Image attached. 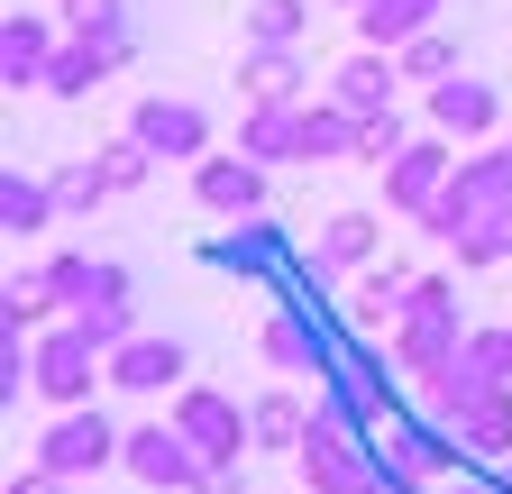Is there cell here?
I'll return each mask as SVG.
<instances>
[{
    "label": "cell",
    "mask_w": 512,
    "mask_h": 494,
    "mask_svg": "<svg viewBox=\"0 0 512 494\" xmlns=\"http://www.w3.org/2000/svg\"><path fill=\"white\" fill-rule=\"evenodd\" d=\"M339 156H357V110L339 92H320L302 101V165H339Z\"/></svg>",
    "instance_id": "21"
},
{
    "label": "cell",
    "mask_w": 512,
    "mask_h": 494,
    "mask_svg": "<svg viewBox=\"0 0 512 494\" xmlns=\"http://www.w3.org/2000/svg\"><path fill=\"white\" fill-rule=\"evenodd\" d=\"M339 339H348V330H330L311 302H293V293H284L275 312H266V330H256V357H266L275 376H330Z\"/></svg>",
    "instance_id": "4"
},
{
    "label": "cell",
    "mask_w": 512,
    "mask_h": 494,
    "mask_svg": "<svg viewBox=\"0 0 512 494\" xmlns=\"http://www.w3.org/2000/svg\"><path fill=\"white\" fill-rule=\"evenodd\" d=\"M412 266H394V257H375L366 266V284H357V312H348V330H366V339H384V330H394L403 321V302H412Z\"/></svg>",
    "instance_id": "19"
},
{
    "label": "cell",
    "mask_w": 512,
    "mask_h": 494,
    "mask_svg": "<svg viewBox=\"0 0 512 494\" xmlns=\"http://www.w3.org/2000/svg\"><path fill=\"white\" fill-rule=\"evenodd\" d=\"M302 494H311V485H302Z\"/></svg>",
    "instance_id": "38"
},
{
    "label": "cell",
    "mask_w": 512,
    "mask_h": 494,
    "mask_svg": "<svg viewBox=\"0 0 512 494\" xmlns=\"http://www.w3.org/2000/svg\"><path fill=\"white\" fill-rule=\"evenodd\" d=\"M339 10H366V0H339Z\"/></svg>",
    "instance_id": "37"
},
{
    "label": "cell",
    "mask_w": 512,
    "mask_h": 494,
    "mask_svg": "<svg viewBox=\"0 0 512 494\" xmlns=\"http://www.w3.org/2000/svg\"><path fill=\"white\" fill-rule=\"evenodd\" d=\"M238 147H247L256 165H302V101H247Z\"/></svg>",
    "instance_id": "17"
},
{
    "label": "cell",
    "mask_w": 512,
    "mask_h": 494,
    "mask_svg": "<svg viewBox=\"0 0 512 494\" xmlns=\"http://www.w3.org/2000/svg\"><path fill=\"white\" fill-rule=\"evenodd\" d=\"M55 46H64L55 10H10V19H0V83H10V92H46Z\"/></svg>",
    "instance_id": "8"
},
{
    "label": "cell",
    "mask_w": 512,
    "mask_h": 494,
    "mask_svg": "<svg viewBox=\"0 0 512 494\" xmlns=\"http://www.w3.org/2000/svg\"><path fill=\"white\" fill-rule=\"evenodd\" d=\"M448 165H458V138L448 129H430V138H412L394 165H384V202H394L403 220H421L430 202H439V183H448Z\"/></svg>",
    "instance_id": "9"
},
{
    "label": "cell",
    "mask_w": 512,
    "mask_h": 494,
    "mask_svg": "<svg viewBox=\"0 0 512 494\" xmlns=\"http://www.w3.org/2000/svg\"><path fill=\"white\" fill-rule=\"evenodd\" d=\"M202 266H211V275H238V284H266V275H284L293 257H284V229L256 211V220H238L229 238H202Z\"/></svg>",
    "instance_id": "12"
},
{
    "label": "cell",
    "mask_w": 512,
    "mask_h": 494,
    "mask_svg": "<svg viewBox=\"0 0 512 494\" xmlns=\"http://www.w3.org/2000/svg\"><path fill=\"white\" fill-rule=\"evenodd\" d=\"M55 211H64V202H55V183H46V174H19V165L0 174V229H10V238L55 229Z\"/></svg>",
    "instance_id": "22"
},
{
    "label": "cell",
    "mask_w": 512,
    "mask_h": 494,
    "mask_svg": "<svg viewBox=\"0 0 512 494\" xmlns=\"http://www.w3.org/2000/svg\"><path fill=\"white\" fill-rule=\"evenodd\" d=\"M119 467L138 476L147 494H202V476H211V458L183 440L174 421H147V430H128V449H119Z\"/></svg>",
    "instance_id": "6"
},
{
    "label": "cell",
    "mask_w": 512,
    "mask_h": 494,
    "mask_svg": "<svg viewBox=\"0 0 512 494\" xmlns=\"http://www.w3.org/2000/svg\"><path fill=\"white\" fill-rule=\"evenodd\" d=\"M119 449H128V440H119V430H110L92 403H74V412H64V421L46 430V440H37V458H46L55 476H101Z\"/></svg>",
    "instance_id": "11"
},
{
    "label": "cell",
    "mask_w": 512,
    "mask_h": 494,
    "mask_svg": "<svg viewBox=\"0 0 512 494\" xmlns=\"http://www.w3.org/2000/svg\"><path fill=\"white\" fill-rule=\"evenodd\" d=\"M119 65H128V46H110V37H74V28H64L55 65H46V92H55V101H92Z\"/></svg>",
    "instance_id": "14"
},
{
    "label": "cell",
    "mask_w": 512,
    "mask_h": 494,
    "mask_svg": "<svg viewBox=\"0 0 512 494\" xmlns=\"http://www.w3.org/2000/svg\"><path fill=\"white\" fill-rule=\"evenodd\" d=\"M394 83H412L394 46H357V55H348V65L330 74V92H339V101H348L357 119H375V110H394Z\"/></svg>",
    "instance_id": "15"
},
{
    "label": "cell",
    "mask_w": 512,
    "mask_h": 494,
    "mask_svg": "<svg viewBox=\"0 0 512 494\" xmlns=\"http://www.w3.org/2000/svg\"><path fill=\"white\" fill-rule=\"evenodd\" d=\"M467 312H458V284H448V275H421L412 284V302H403V321L394 330H384V339H394V357H403V376L430 394L439 376H448V366H458V348H467Z\"/></svg>",
    "instance_id": "1"
},
{
    "label": "cell",
    "mask_w": 512,
    "mask_h": 494,
    "mask_svg": "<svg viewBox=\"0 0 512 494\" xmlns=\"http://www.w3.org/2000/svg\"><path fill=\"white\" fill-rule=\"evenodd\" d=\"M128 129H138L165 165H202V156H211V110H202V101H165V92H147L138 110H128Z\"/></svg>",
    "instance_id": "7"
},
{
    "label": "cell",
    "mask_w": 512,
    "mask_h": 494,
    "mask_svg": "<svg viewBox=\"0 0 512 494\" xmlns=\"http://www.w3.org/2000/svg\"><path fill=\"white\" fill-rule=\"evenodd\" d=\"M64 485H74V476H55V467H46V458H37V467H28V476H10V494H64Z\"/></svg>",
    "instance_id": "35"
},
{
    "label": "cell",
    "mask_w": 512,
    "mask_h": 494,
    "mask_svg": "<svg viewBox=\"0 0 512 494\" xmlns=\"http://www.w3.org/2000/svg\"><path fill=\"white\" fill-rule=\"evenodd\" d=\"M485 211H512V138L448 165V183H439V202L421 211V229H430V238H458V229H476Z\"/></svg>",
    "instance_id": "2"
},
{
    "label": "cell",
    "mask_w": 512,
    "mask_h": 494,
    "mask_svg": "<svg viewBox=\"0 0 512 494\" xmlns=\"http://www.w3.org/2000/svg\"><path fill=\"white\" fill-rule=\"evenodd\" d=\"M55 19L74 28V37H110L138 55V19H128V0H55Z\"/></svg>",
    "instance_id": "25"
},
{
    "label": "cell",
    "mask_w": 512,
    "mask_h": 494,
    "mask_svg": "<svg viewBox=\"0 0 512 494\" xmlns=\"http://www.w3.org/2000/svg\"><path fill=\"white\" fill-rule=\"evenodd\" d=\"M448 247H458V266H512V211H485L476 229H458Z\"/></svg>",
    "instance_id": "28"
},
{
    "label": "cell",
    "mask_w": 512,
    "mask_h": 494,
    "mask_svg": "<svg viewBox=\"0 0 512 494\" xmlns=\"http://www.w3.org/2000/svg\"><path fill=\"white\" fill-rule=\"evenodd\" d=\"M238 83H247V101H311V92H302V83H311L302 46H247V55H238Z\"/></svg>",
    "instance_id": "20"
},
{
    "label": "cell",
    "mask_w": 512,
    "mask_h": 494,
    "mask_svg": "<svg viewBox=\"0 0 512 494\" xmlns=\"http://www.w3.org/2000/svg\"><path fill=\"white\" fill-rule=\"evenodd\" d=\"M439 10H448V0H366V10H357V37L366 46H412L421 28H439Z\"/></svg>",
    "instance_id": "23"
},
{
    "label": "cell",
    "mask_w": 512,
    "mask_h": 494,
    "mask_svg": "<svg viewBox=\"0 0 512 494\" xmlns=\"http://www.w3.org/2000/svg\"><path fill=\"white\" fill-rule=\"evenodd\" d=\"M320 257L366 275V266L384 257V220H375V211H330V220H320Z\"/></svg>",
    "instance_id": "24"
},
{
    "label": "cell",
    "mask_w": 512,
    "mask_h": 494,
    "mask_svg": "<svg viewBox=\"0 0 512 494\" xmlns=\"http://www.w3.org/2000/svg\"><path fill=\"white\" fill-rule=\"evenodd\" d=\"M439 494H503V476H485V467H467V476H439Z\"/></svg>",
    "instance_id": "36"
},
{
    "label": "cell",
    "mask_w": 512,
    "mask_h": 494,
    "mask_svg": "<svg viewBox=\"0 0 512 494\" xmlns=\"http://www.w3.org/2000/svg\"><path fill=\"white\" fill-rule=\"evenodd\" d=\"M403 55V74L412 83H439V74H458V37H448V28H421L412 46H394Z\"/></svg>",
    "instance_id": "32"
},
{
    "label": "cell",
    "mask_w": 512,
    "mask_h": 494,
    "mask_svg": "<svg viewBox=\"0 0 512 494\" xmlns=\"http://www.w3.org/2000/svg\"><path fill=\"white\" fill-rule=\"evenodd\" d=\"M110 376V348L83 330V321H64V330H46L37 339V394L55 403V412H74V403H92V385Z\"/></svg>",
    "instance_id": "5"
},
{
    "label": "cell",
    "mask_w": 512,
    "mask_h": 494,
    "mask_svg": "<svg viewBox=\"0 0 512 494\" xmlns=\"http://www.w3.org/2000/svg\"><path fill=\"white\" fill-rule=\"evenodd\" d=\"M403 147H412V129H403L394 110H375V119H357V165H375V174H384V165H394Z\"/></svg>",
    "instance_id": "33"
},
{
    "label": "cell",
    "mask_w": 512,
    "mask_h": 494,
    "mask_svg": "<svg viewBox=\"0 0 512 494\" xmlns=\"http://www.w3.org/2000/svg\"><path fill=\"white\" fill-rule=\"evenodd\" d=\"M430 129H448V138H494L503 129V92L494 83H476V74H439L430 83Z\"/></svg>",
    "instance_id": "13"
},
{
    "label": "cell",
    "mask_w": 512,
    "mask_h": 494,
    "mask_svg": "<svg viewBox=\"0 0 512 494\" xmlns=\"http://www.w3.org/2000/svg\"><path fill=\"white\" fill-rule=\"evenodd\" d=\"M101 174H110V193H138V183L156 174V147H147L138 129H119V138L101 147Z\"/></svg>",
    "instance_id": "29"
},
{
    "label": "cell",
    "mask_w": 512,
    "mask_h": 494,
    "mask_svg": "<svg viewBox=\"0 0 512 494\" xmlns=\"http://www.w3.org/2000/svg\"><path fill=\"white\" fill-rule=\"evenodd\" d=\"M46 183H55V202H64V211H101V202H110V174H101V156H92V165H55Z\"/></svg>",
    "instance_id": "34"
},
{
    "label": "cell",
    "mask_w": 512,
    "mask_h": 494,
    "mask_svg": "<svg viewBox=\"0 0 512 494\" xmlns=\"http://www.w3.org/2000/svg\"><path fill=\"white\" fill-rule=\"evenodd\" d=\"M110 385H119V394H174V385H183V348L138 330L128 348H110Z\"/></svg>",
    "instance_id": "18"
},
{
    "label": "cell",
    "mask_w": 512,
    "mask_h": 494,
    "mask_svg": "<svg viewBox=\"0 0 512 494\" xmlns=\"http://www.w3.org/2000/svg\"><path fill=\"white\" fill-rule=\"evenodd\" d=\"M439 421H458V440H467L485 467H503V458H512V385L467 394V403H439Z\"/></svg>",
    "instance_id": "16"
},
{
    "label": "cell",
    "mask_w": 512,
    "mask_h": 494,
    "mask_svg": "<svg viewBox=\"0 0 512 494\" xmlns=\"http://www.w3.org/2000/svg\"><path fill=\"white\" fill-rule=\"evenodd\" d=\"M192 202H202L211 220H256L266 211V165H256L247 147L238 156H202L192 165Z\"/></svg>",
    "instance_id": "10"
},
{
    "label": "cell",
    "mask_w": 512,
    "mask_h": 494,
    "mask_svg": "<svg viewBox=\"0 0 512 494\" xmlns=\"http://www.w3.org/2000/svg\"><path fill=\"white\" fill-rule=\"evenodd\" d=\"M165 421H174L211 467H238V458L256 449V412H247L238 394H220V385H174V412H165Z\"/></svg>",
    "instance_id": "3"
},
{
    "label": "cell",
    "mask_w": 512,
    "mask_h": 494,
    "mask_svg": "<svg viewBox=\"0 0 512 494\" xmlns=\"http://www.w3.org/2000/svg\"><path fill=\"white\" fill-rule=\"evenodd\" d=\"M64 321H83L101 348H128V339H138V312H128V293H92L83 312H64Z\"/></svg>",
    "instance_id": "30"
},
{
    "label": "cell",
    "mask_w": 512,
    "mask_h": 494,
    "mask_svg": "<svg viewBox=\"0 0 512 494\" xmlns=\"http://www.w3.org/2000/svg\"><path fill=\"white\" fill-rule=\"evenodd\" d=\"M92 284H101V257H74V247H64V257H46V293L64 302V312H83Z\"/></svg>",
    "instance_id": "31"
},
{
    "label": "cell",
    "mask_w": 512,
    "mask_h": 494,
    "mask_svg": "<svg viewBox=\"0 0 512 494\" xmlns=\"http://www.w3.org/2000/svg\"><path fill=\"white\" fill-rule=\"evenodd\" d=\"M247 412H256V449H302V430H311L302 394H256Z\"/></svg>",
    "instance_id": "27"
},
{
    "label": "cell",
    "mask_w": 512,
    "mask_h": 494,
    "mask_svg": "<svg viewBox=\"0 0 512 494\" xmlns=\"http://www.w3.org/2000/svg\"><path fill=\"white\" fill-rule=\"evenodd\" d=\"M311 0H247V46H302Z\"/></svg>",
    "instance_id": "26"
}]
</instances>
